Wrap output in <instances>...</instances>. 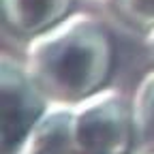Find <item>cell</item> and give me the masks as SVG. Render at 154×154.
Masks as SVG:
<instances>
[{"label":"cell","mask_w":154,"mask_h":154,"mask_svg":"<svg viewBox=\"0 0 154 154\" xmlns=\"http://www.w3.org/2000/svg\"><path fill=\"white\" fill-rule=\"evenodd\" d=\"M113 69V45L90 17L62 19L34 36L28 75L43 94L62 103H82L99 94Z\"/></svg>","instance_id":"1"},{"label":"cell","mask_w":154,"mask_h":154,"mask_svg":"<svg viewBox=\"0 0 154 154\" xmlns=\"http://www.w3.org/2000/svg\"><path fill=\"white\" fill-rule=\"evenodd\" d=\"M73 141L84 154H133L137 148L133 105L116 92H99L73 111Z\"/></svg>","instance_id":"2"},{"label":"cell","mask_w":154,"mask_h":154,"mask_svg":"<svg viewBox=\"0 0 154 154\" xmlns=\"http://www.w3.org/2000/svg\"><path fill=\"white\" fill-rule=\"evenodd\" d=\"M45 116V94L9 58L2 62V154H17Z\"/></svg>","instance_id":"3"},{"label":"cell","mask_w":154,"mask_h":154,"mask_svg":"<svg viewBox=\"0 0 154 154\" xmlns=\"http://www.w3.org/2000/svg\"><path fill=\"white\" fill-rule=\"evenodd\" d=\"M71 0H2L5 24L22 36H38L66 19Z\"/></svg>","instance_id":"4"},{"label":"cell","mask_w":154,"mask_h":154,"mask_svg":"<svg viewBox=\"0 0 154 154\" xmlns=\"http://www.w3.org/2000/svg\"><path fill=\"white\" fill-rule=\"evenodd\" d=\"M133 116L137 128V146H141L148 154L154 152V73L146 77L135 94Z\"/></svg>","instance_id":"5"},{"label":"cell","mask_w":154,"mask_h":154,"mask_svg":"<svg viewBox=\"0 0 154 154\" xmlns=\"http://www.w3.org/2000/svg\"><path fill=\"white\" fill-rule=\"evenodd\" d=\"M109 5L120 22L139 30L154 28V0H109Z\"/></svg>","instance_id":"6"},{"label":"cell","mask_w":154,"mask_h":154,"mask_svg":"<svg viewBox=\"0 0 154 154\" xmlns=\"http://www.w3.org/2000/svg\"><path fill=\"white\" fill-rule=\"evenodd\" d=\"M150 51H152V58H154V34H152V38H150Z\"/></svg>","instance_id":"7"},{"label":"cell","mask_w":154,"mask_h":154,"mask_svg":"<svg viewBox=\"0 0 154 154\" xmlns=\"http://www.w3.org/2000/svg\"><path fill=\"white\" fill-rule=\"evenodd\" d=\"M62 154H84V152H79V150H69V152H62Z\"/></svg>","instance_id":"8"},{"label":"cell","mask_w":154,"mask_h":154,"mask_svg":"<svg viewBox=\"0 0 154 154\" xmlns=\"http://www.w3.org/2000/svg\"><path fill=\"white\" fill-rule=\"evenodd\" d=\"M150 154H154V152H150Z\"/></svg>","instance_id":"9"}]
</instances>
